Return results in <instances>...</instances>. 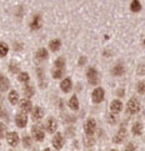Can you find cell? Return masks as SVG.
<instances>
[{"instance_id":"6da1fadb","label":"cell","mask_w":145,"mask_h":151,"mask_svg":"<svg viewBox=\"0 0 145 151\" xmlns=\"http://www.w3.org/2000/svg\"><path fill=\"white\" fill-rule=\"evenodd\" d=\"M87 78L90 85H98L100 79H99V73L95 68H89L87 70Z\"/></svg>"},{"instance_id":"7a4b0ae2","label":"cell","mask_w":145,"mask_h":151,"mask_svg":"<svg viewBox=\"0 0 145 151\" xmlns=\"http://www.w3.org/2000/svg\"><path fill=\"white\" fill-rule=\"evenodd\" d=\"M126 110L129 114H136V112H139V110H140V102H139L138 99H130L128 101V105H126Z\"/></svg>"},{"instance_id":"3957f363","label":"cell","mask_w":145,"mask_h":151,"mask_svg":"<svg viewBox=\"0 0 145 151\" xmlns=\"http://www.w3.org/2000/svg\"><path fill=\"white\" fill-rule=\"evenodd\" d=\"M104 96H105V91L103 88H96L93 94H91V100H93V102H95V104H99V102H101L104 100Z\"/></svg>"},{"instance_id":"277c9868","label":"cell","mask_w":145,"mask_h":151,"mask_svg":"<svg viewBox=\"0 0 145 151\" xmlns=\"http://www.w3.org/2000/svg\"><path fill=\"white\" fill-rule=\"evenodd\" d=\"M31 134H33V137L36 141H43L45 137V134L43 131V129L40 126H33L31 127Z\"/></svg>"},{"instance_id":"5b68a950","label":"cell","mask_w":145,"mask_h":151,"mask_svg":"<svg viewBox=\"0 0 145 151\" xmlns=\"http://www.w3.org/2000/svg\"><path fill=\"white\" fill-rule=\"evenodd\" d=\"M95 127H96V121L94 120V119H89V120L85 122L84 125V130H85V134L87 135H93L94 131H95Z\"/></svg>"},{"instance_id":"8992f818","label":"cell","mask_w":145,"mask_h":151,"mask_svg":"<svg viewBox=\"0 0 145 151\" xmlns=\"http://www.w3.org/2000/svg\"><path fill=\"white\" fill-rule=\"evenodd\" d=\"M6 141H8V144L10 145V146H17V145L19 144V135H18V132H15V131L9 132L6 135Z\"/></svg>"},{"instance_id":"52a82bcc","label":"cell","mask_w":145,"mask_h":151,"mask_svg":"<svg viewBox=\"0 0 145 151\" xmlns=\"http://www.w3.org/2000/svg\"><path fill=\"white\" fill-rule=\"evenodd\" d=\"M56 127H58V122H56L55 119H53V117L48 119L46 122H45V129H46V131L50 132V134H53L54 131H56Z\"/></svg>"},{"instance_id":"ba28073f","label":"cell","mask_w":145,"mask_h":151,"mask_svg":"<svg viewBox=\"0 0 145 151\" xmlns=\"http://www.w3.org/2000/svg\"><path fill=\"white\" fill-rule=\"evenodd\" d=\"M15 122H17V125L19 127H25L26 124H28V116L24 112H19L17 117H15Z\"/></svg>"},{"instance_id":"9c48e42d","label":"cell","mask_w":145,"mask_h":151,"mask_svg":"<svg viewBox=\"0 0 145 151\" xmlns=\"http://www.w3.org/2000/svg\"><path fill=\"white\" fill-rule=\"evenodd\" d=\"M64 140H63V135L60 132H56L55 136L53 137V146H54L56 150H60L63 147Z\"/></svg>"},{"instance_id":"30bf717a","label":"cell","mask_w":145,"mask_h":151,"mask_svg":"<svg viewBox=\"0 0 145 151\" xmlns=\"http://www.w3.org/2000/svg\"><path fill=\"white\" fill-rule=\"evenodd\" d=\"M31 107H33V104H31L30 99H23L20 101V109H21V111H23L24 114H26V112L33 110Z\"/></svg>"},{"instance_id":"8fae6325","label":"cell","mask_w":145,"mask_h":151,"mask_svg":"<svg viewBox=\"0 0 145 151\" xmlns=\"http://www.w3.org/2000/svg\"><path fill=\"white\" fill-rule=\"evenodd\" d=\"M110 110H111V112H114V114L120 112L123 110V102L120 100H113L110 104Z\"/></svg>"},{"instance_id":"7c38bea8","label":"cell","mask_w":145,"mask_h":151,"mask_svg":"<svg viewBox=\"0 0 145 151\" xmlns=\"http://www.w3.org/2000/svg\"><path fill=\"white\" fill-rule=\"evenodd\" d=\"M31 114H33V119L35 121H39L40 119L44 117V111H43V109L39 106H35L34 109L31 110Z\"/></svg>"},{"instance_id":"4fadbf2b","label":"cell","mask_w":145,"mask_h":151,"mask_svg":"<svg viewBox=\"0 0 145 151\" xmlns=\"http://www.w3.org/2000/svg\"><path fill=\"white\" fill-rule=\"evenodd\" d=\"M124 71H125V69H124V65H123L121 63L116 64V65L113 68V70H111V73H113L114 76H121V75L124 74Z\"/></svg>"},{"instance_id":"5bb4252c","label":"cell","mask_w":145,"mask_h":151,"mask_svg":"<svg viewBox=\"0 0 145 151\" xmlns=\"http://www.w3.org/2000/svg\"><path fill=\"white\" fill-rule=\"evenodd\" d=\"M71 80L69 79V78H65L63 80V81L60 83V89L64 91V93H69L70 91V89H71Z\"/></svg>"},{"instance_id":"9a60e30c","label":"cell","mask_w":145,"mask_h":151,"mask_svg":"<svg viewBox=\"0 0 145 151\" xmlns=\"http://www.w3.org/2000/svg\"><path fill=\"white\" fill-rule=\"evenodd\" d=\"M125 136H126V130H125V127H121L120 130H119V132L115 135L114 142H115V144H120V142H123V140L125 139Z\"/></svg>"},{"instance_id":"2e32d148","label":"cell","mask_w":145,"mask_h":151,"mask_svg":"<svg viewBox=\"0 0 145 151\" xmlns=\"http://www.w3.org/2000/svg\"><path fill=\"white\" fill-rule=\"evenodd\" d=\"M31 29H34V30H38L41 26V18H40V15H35V17L33 18V21H31Z\"/></svg>"},{"instance_id":"e0dca14e","label":"cell","mask_w":145,"mask_h":151,"mask_svg":"<svg viewBox=\"0 0 145 151\" xmlns=\"http://www.w3.org/2000/svg\"><path fill=\"white\" fill-rule=\"evenodd\" d=\"M64 68H65V59L63 56L58 58L55 61V69L54 70H59V71H64Z\"/></svg>"},{"instance_id":"ac0fdd59","label":"cell","mask_w":145,"mask_h":151,"mask_svg":"<svg viewBox=\"0 0 145 151\" xmlns=\"http://www.w3.org/2000/svg\"><path fill=\"white\" fill-rule=\"evenodd\" d=\"M8 89H9V80H8V78H5L4 75L0 74V90L5 91Z\"/></svg>"},{"instance_id":"d6986e66","label":"cell","mask_w":145,"mask_h":151,"mask_svg":"<svg viewBox=\"0 0 145 151\" xmlns=\"http://www.w3.org/2000/svg\"><path fill=\"white\" fill-rule=\"evenodd\" d=\"M60 46H61V41L59 40V39L51 40V41L49 42V47H50L51 51H58L59 49H60Z\"/></svg>"},{"instance_id":"ffe728a7","label":"cell","mask_w":145,"mask_h":151,"mask_svg":"<svg viewBox=\"0 0 145 151\" xmlns=\"http://www.w3.org/2000/svg\"><path fill=\"white\" fill-rule=\"evenodd\" d=\"M9 101H10V104H13V105H15L19 101V94L15 90H12L9 93Z\"/></svg>"},{"instance_id":"44dd1931","label":"cell","mask_w":145,"mask_h":151,"mask_svg":"<svg viewBox=\"0 0 145 151\" xmlns=\"http://www.w3.org/2000/svg\"><path fill=\"white\" fill-rule=\"evenodd\" d=\"M130 10L134 13H138V12H140L141 10V4L139 0H133V1L130 3Z\"/></svg>"},{"instance_id":"7402d4cb","label":"cell","mask_w":145,"mask_h":151,"mask_svg":"<svg viewBox=\"0 0 145 151\" xmlns=\"http://www.w3.org/2000/svg\"><path fill=\"white\" fill-rule=\"evenodd\" d=\"M69 107H70L71 110H78L79 109V100H78V98L75 95L70 100H69Z\"/></svg>"},{"instance_id":"603a6c76","label":"cell","mask_w":145,"mask_h":151,"mask_svg":"<svg viewBox=\"0 0 145 151\" xmlns=\"http://www.w3.org/2000/svg\"><path fill=\"white\" fill-rule=\"evenodd\" d=\"M131 131L134 135H141L143 134V125L140 122H135L131 127Z\"/></svg>"},{"instance_id":"cb8c5ba5","label":"cell","mask_w":145,"mask_h":151,"mask_svg":"<svg viewBox=\"0 0 145 151\" xmlns=\"http://www.w3.org/2000/svg\"><path fill=\"white\" fill-rule=\"evenodd\" d=\"M46 58H48V51L44 49V47L38 50V52H36V59H38V60L41 61V60H45Z\"/></svg>"},{"instance_id":"d4e9b609","label":"cell","mask_w":145,"mask_h":151,"mask_svg":"<svg viewBox=\"0 0 145 151\" xmlns=\"http://www.w3.org/2000/svg\"><path fill=\"white\" fill-rule=\"evenodd\" d=\"M8 51H9V46L6 42H0V58L6 56Z\"/></svg>"},{"instance_id":"484cf974","label":"cell","mask_w":145,"mask_h":151,"mask_svg":"<svg viewBox=\"0 0 145 151\" xmlns=\"http://www.w3.org/2000/svg\"><path fill=\"white\" fill-rule=\"evenodd\" d=\"M24 95H25L26 99H29L30 96L34 95V89L31 88V86H25V89H24Z\"/></svg>"},{"instance_id":"4316f807","label":"cell","mask_w":145,"mask_h":151,"mask_svg":"<svg viewBox=\"0 0 145 151\" xmlns=\"http://www.w3.org/2000/svg\"><path fill=\"white\" fill-rule=\"evenodd\" d=\"M29 74L28 73H20L19 74V81L21 83H28L29 81Z\"/></svg>"},{"instance_id":"83f0119b","label":"cell","mask_w":145,"mask_h":151,"mask_svg":"<svg viewBox=\"0 0 145 151\" xmlns=\"http://www.w3.org/2000/svg\"><path fill=\"white\" fill-rule=\"evenodd\" d=\"M136 90L139 94H144L145 93V81H139L136 85Z\"/></svg>"},{"instance_id":"f1b7e54d","label":"cell","mask_w":145,"mask_h":151,"mask_svg":"<svg viewBox=\"0 0 145 151\" xmlns=\"http://www.w3.org/2000/svg\"><path fill=\"white\" fill-rule=\"evenodd\" d=\"M9 70H10V73H18L19 71V64L17 63H10V65H9Z\"/></svg>"},{"instance_id":"f546056e","label":"cell","mask_w":145,"mask_h":151,"mask_svg":"<svg viewBox=\"0 0 145 151\" xmlns=\"http://www.w3.org/2000/svg\"><path fill=\"white\" fill-rule=\"evenodd\" d=\"M5 134H6V126L3 122H0V139H3L5 136Z\"/></svg>"},{"instance_id":"4dcf8cb0","label":"cell","mask_w":145,"mask_h":151,"mask_svg":"<svg viewBox=\"0 0 145 151\" xmlns=\"http://www.w3.org/2000/svg\"><path fill=\"white\" fill-rule=\"evenodd\" d=\"M135 149H136V145L135 144H134V142H129L126 145V147H125L124 151H135Z\"/></svg>"},{"instance_id":"1f68e13d","label":"cell","mask_w":145,"mask_h":151,"mask_svg":"<svg viewBox=\"0 0 145 151\" xmlns=\"http://www.w3.org/2000/svg\"><path fill=\"white\" fill-rule=\"evenodd\" d=\"M24 142H25L26 146H29V145H30V137L29 136H25L24 137Z\"/></svg>"},{"instance_id":"d6a6232c","label":"cell","mask_w":145,"mask_h":151,"mask_svg":"<svg viewBox=\"0 0 145 151\" xmlns=\"http://www.w3.org/2000/svg\"><path fill=\"white\" fill-rule=\"evenodd\" d=\"M85 63H87V58H85V56H82V59L79 60V64H80V65H83V64H85Z\"/></svg>"},{"instance_id":"836d02e7","label":"cell","mask_w":145,"mask_h":151,"mask_svg":"<svg viewBox=\"0 0 145 151\" xmlns=\"http://www.w3.org/2000/svg\"><path fill=\"white\" fill-rule=\"evenodd\" d=\"M143 45H144V46H145V39H144V41H143Z\"/></svg>"},{"instance_id":"e575fe53","label":"cell","mask_w":145,"mask_h":151,"mask_svg":"<svg viewBox=\"0 0 145 151\" xmlns=\"http://www.w3.org/2000/svg\"><path fill=\"white\" fill-rule=\"evenodd\" d=\"M44 151H50V149H45V150H44Z\"/></svg>"},{"instance_id":"d590c367","label":"cell","mask_w":145,"mask_h":151,"mask_svg":"<svg viewBox=\"0 0 145 151\" xmlns=\"http://www.w3.org/2000/svg\"><path fill=\"white\" fill-rule=\"evenodd\" d=\"M113 151H116V150H113Z\"/></svg>"}]
</instances>
